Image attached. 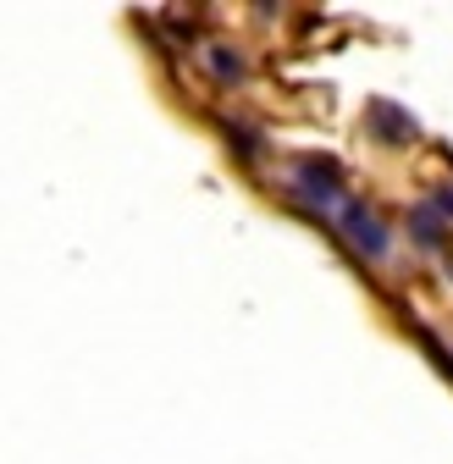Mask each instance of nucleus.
<instances>
[{"instance_id":"7","label":"nucleus","mask_w":453,"mask_h":464,"mask_svg":"<svg viewBox=\"0 0 453 464\" xmlns=\"http://www.w3.org/2000/svg\"><path fill=\"white\" fill-rule=\"evenodd\" d=\"M431 205H437V210H442V216H448V221H453V183H442V188H437V194H431Z\"/></svg>"},{"instance_id":"2","label":"nucleus","mask_w":453,"mask_h":464,"mask_svg":"<svg viewBox=\"0 0 453 464\" xmlns=\"http://www.w3.org/2000/svg\"><path fill=\"white\" fill-rule=\"evenodd\" d=\"M337 232H343V244L354 249V255H365V260H381L387 249H392V232H387V221L365 205V199H343V205H337Z\"/></svg>"},{"instance_id":"1","label":"nucleus","mask_w":453,"mask_h":464,"mask_svg":"<svg viewBox=\"0 0 453 464\" xmlns=\"http://www.w3.org/2000/svg\"><path fill=\"white\" fill-rule=\"evenodd\" d=\"M288 199L304 205L310 216H337V205H343V171H337V160L326 155H299L294 178H288Z\"/></svg>"},{"instance_id":"4","label":"nucleus","mask_w":453,"mask_h":464,"mask_svg":"<svg viewBox=\"0 0 453 464\" xmlns=\"http://www.w3.org/2000/svg\"><path fill=\"white\" fill-rule=\"evenodd\" d=\"M448 232H453V221L431 205V199H420L415 210H410V238L426 249V255H437V249H448Z\"/></svg>"},{"instance_id":"5","label":"nucleus","mask_w":453,"mask_h":464,"mask_svg":"<svg viewBox=\"0 0 453 464\" xmlns=\"http://www.w3.org/2000/svg\"><path fill=\"white\" fill-rule=\"evenodd\" d=\"M205 67H210L216 83H244V78H249V62H244L238 44H210V50H205Z\"/></svg>"},{"instance_id":"6","label":"nucleus","mask_w":453,"mask_h":464,"mask_svg":"<svg viewBox=\"0 0 453 464\" xmlns=\"http://www.w3.org/2000/svg\"><path fill=\"white\" fill-rule=\"evenodd\" d=\"M226 150H233L244 166H260L265 160V139L255 128H244V122H226Z\"/></svg>"},{"instance_id":"3","label":"nucleus","mask_w":453,"mask_h":464,"mask_svg":"<svg viewBox=\"0 0 453 464\" xmlns=\"http://www.w3.org/2000/svg\"><path fill=\"white\" fill-rule=\"evenodd\" d=\"M365 133L381 150H410L420 139V122L399 105V100H365Z\"/></svg>"}]
</instances>
